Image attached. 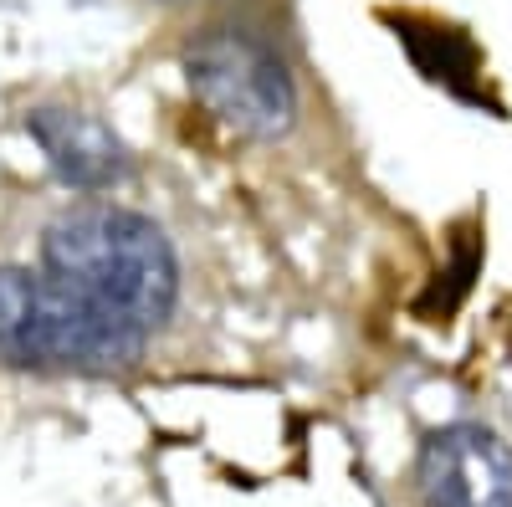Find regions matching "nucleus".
I'll list each match as a JSON object with an SVG mask.
<instances>
[{"mask_svg":"<svg viewBox=\"0 0 512 507\" xmlns=\"http://www.w3.org/2000/svg\"><path fill=\"white\" fill-rule=\"evenodd\" d=\"M185 82L200 108L241 139H282L297 123V82L277 47L246 26H210L185 47Z\"/></svg>","mask_w":512,"mask_h":507,"instance_id":"3","label":"nucleus"},{"mask_svg":"<svg viewBox=\"0 0 512 507\" xmlns=\"http://www.w3.org/2000/svg\"><path fill=\"white\" fill-rule=\"evenodd\" d=\"M415 487L425 507H512V451L487 426H441L420 441Z\"/></svg>","mask_w":512,"mask_h":507,"instance_id":"4","label":"nucleus"},{"mask_svg":"<svg viewBox=\"0 0 512 507\" xmlns=\"http://www.w3.org/2000/svg\"><path fill=\"white\" fill-rule=\"evenodd\" d=\"M26 129L41 144L47 164L77 190H103L113 180L128 175V154L118 144V134L103 118L82 113V108H62V103H41L26 113Z\"/></svg>","mask_w":512,"mask_h":507,"instance_id":"5","label":"nucleus"},{"mask_svg":"<svg viewBox=\"0 0 512 507\" xmlns=\"http://www.w3.org/2000/svg\"><path fill=\"white\" fill-rule=\"evenodd\" d=\"M144 338H149L144 328L52 277H31L26 267H0V359L11 369L113 374L139 364Z\"/></svg>","mask_w":512,"mask_h":507,"instance_id":"2","label":"nucleus"},{"mask_svg":"<svg viewBox=\"0 0 512 507\" xmlns=\"http://www.w3.org/2000/svg\"><path fill=\"white\" fill-rule=\"evenodd\" d=\"M482 272V241H477V231H461L456 236V246H451V267L436 277V287L420 298V313L425 318H446V313H456L461 308V298L472 292V277Z\"/></svg>","mask_w":512,"mask_h":507,"instance_id":"7","label":"nucleus"},{"mask_svg":"<svg viewBox=\"0 0 512 507\" xmlns=\"http://www.w3.org/2000/svg\"><path fill=\"white\" fill-rule=\"evenodd\" d=\"M395 26L400 47L410 52L415 72H425L431 82H441L446 93L466 98V103H482V57L472 47V36L456 31V26H441V21H420V16H384Z\"/></svg>","mask_w":512,"mask_h":507,"instance_id":"6","label":"nucleus"},{"mask_svg":"<svg viewBox=\"0 0 512 507\" xmlns=\"http://www.w3.org/2000/svg\"><path fill=\"white\" fill-rule=\"evenodd\" d=\"M47 277L93 298L134 328H159L180 298V262L169 236L123 205H77L41 236Z\"/></svg>","mask_w":512,"mask_h":507,"instance_id":"1","label":"nucleus"}]
</instances>
